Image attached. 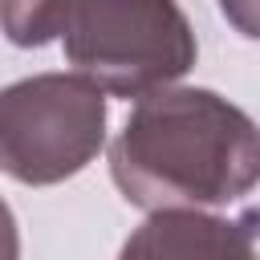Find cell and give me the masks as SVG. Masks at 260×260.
<instances>
[{
  "label": "cell",
  "instance_id": "cell-7",
  "mask_svg": "<svg viewBox=\"0 0 260 260\" xmlns=\"http://www.w3.org/2000/svg\"><path fill=\"white\" fill-rule=\"evenodd\" d=\"M20 256V236H16V215L12 207L0 199V260H16Z\"/></svg>",
  "mask_w": 260,
  "mask_h": 260
},
{
  "label": "cell",
  "instance_id": "cell-2",
  "mask_svg": "<svg viewBox=\"0 0 260 260\" xmlns=\"http://www.w3.org/2000/svg\"><path fill=\"white\" fill-rule=\"evenodd\" d=\"M61 45L73 73L126 102L175 85L199 57L179 0H77Z\"/></svg>",
  "mask_w": 260,
  "mask_h": 260
},
{
  "label": "cell",
  "instance_id": "cell-3",
  "mask_svg": "<svg viewBox=\"0 0 260 260\" xmlns=\"http://www.w3.org/2000/svg\"><path fill=\"white\" fill-rule=\"evenodd\" d=\"M106 89L81 73H32L0 89V171L24 187L81 175L106 146Z\"/></svg>",
  "mask_w": 260,
  "mask_h": 260
},
{
  "label": "cell",
  "instance_id": "cell-6",
  "mask_svg": "<svg viewBox=\"0 0 260 260\" xmlns=\"http://www.w3.org/2000/svg\"><path fill=\"white\" fill-rule=\"evenodd\" d=\"M219 12L240 37L260 41V0H219Z\"/></svg>",
  "mask_w": 260,
  "mask_h": 260
},
{
  "label": "cell",
  "instance_id": "cell-4",
  "mask_svg": "<svg viewBox=\"0 0 260 260\" xmlns=\"http://www.w3.org/2000/svg\"><path fill=\"white\" fill-rule=\"evenodd\" d=\"M260 244V207L215 215V207H158L122 244V256H252Z\"/></svg>",
  "mask_w": 260,
  "mask_h": 260
},
{
  "label": "cell",
  "instance_id": "cell-1",
  "mask_svg": "<svg viewBox=\"0 0 260 260\" xmlns=\"http://www.w3.org/2000/svg\"><path fill=\"white\" fill-rule=\"evenodd\" d=\"M110 179L142 211L228 207L260 183V130L215 89L162 85L110 142Z\"/></svg>",
  "mask_w": 260,
  "mask_h": 260
},
{
  "label": "cell",
  "instance_id": "cell-5",
  "mask_svg": "<svg viewBox=\"0 0 260 260\" xmlns=\"http://www.w3.org/2000/svg\"><path fill=\"white\" fill-rule=\"evenodd\" d=\"M77 0H0V32L16 49H41L61 37Z\"/></svg>",
  "mask_w": 260,
  "mask_h": 260
}]
</instances>
